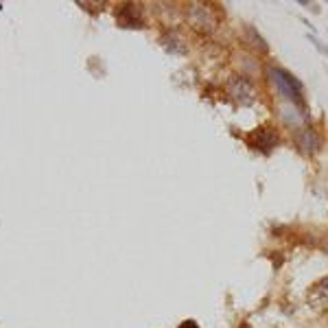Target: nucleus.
<instances>
[{"label": "nucleus", "mask_w": 328, "mask_h": 328, "mask_svg": "<svg viewBox=\"0 0 328 328\" xmlns=\"http://www.w3.org/2000/svg\"><path fill=\"white\" fill-rule=\"evenodd\" d=\"M269 77L282 99L291 101V105L304 110V86L300 84L298 77H293L285 68H269Z\"/></svg>", "instance_id": "f257e3e1"}, {"label": "nucleus", "mask_w": 328, "mask_h": 328, "mask_svg": "<svg viewBox=\"0 0 328 328\" xmlns=\"http://www.w3.org/2000/svg\"><path fill=\"white\" fill-rule=\"evenodd\" d=\"M188 22L195 31L204 35H210L214 29H217V16L212 14V7L210 5H204V3H193L188 7Z\"/></svg>", "instance_id": "f03ea898"}, {"label": "nucleus", "mask_w": 328, "mask_h": 328, "mask_svg": "<svg viewBox=\"0 0 328 328\" xmlns=\"http://www.w3.org/2000/svg\"><path fill=\"white\" fill-rule=\"evenodd\" d=\"M225 90H228V94L238 105H252L258 97L254 84H252L245 74H232L228 79V84H225Z\"/></svg>", "instance_id": "7ed1b4c3"}, {"label": "nucleus", "mask_w": 328, "mask_h": 328, "mask_svg": "<svg viewBox=\"0 0 328 328\" xmlns=\"http://www.w3.org/2000/svg\"><path fill=\"white\" fill-rule=\"evenodd\" d=\"M306 306L313 313H328V276L313 282L306 293Z\"/></svg>", "instance_id": "20e7f679"}, {"label": "nucleus", "mask_w": 328, "mask_h": 328, "mask_svg": "<svg viewBox=\"0 0 328 328\" xmlns=\"http://www.w3.org/2000/svg\"><path fill=\"white\" fill-rule=\"evenodd\" d=\"M278 142H280V138L274 127H258L256 131H252V136H250V144L254 149L263 151V153H269L271 149H276Z\"/></svg>", "instance_id": "39448f33"}, {"label": "nucleus", "mask_w": 328, "mask_h": 328, "mask_svg": "<svg viewBox=\"0 0 328 328\" xmlns=\"http://www.w3.org/2000/svg\"><path fill=\"white\" fill-rule=\"evenodd\" d=\"M295 142H298V147L302 153L306 155H313L315 151L321 147V138L317 134V129L311 127V125H306V127H302L298 131V136H295Z\"/></svg>", "instance_id": "423d86ee"}, {"label": "nucleus", "mask_w": 328, "mask_h": 328, "mask_svg": "<svg viewBox=\"0 0 328 328\" xmlns=\"http://www.w3.org/2000/svg\"><path fill=\"white\" fill-rule=\"evenodd\" d=\"M116 20L121 27H127V29H136V27H142V18H140V7L136 3H123L116 11Z\"/></svg>", "instance_id": "0eeeda50"}, {"label": "nucleus", "mask_w": 328, "mask_h": 328, "mask_svg": "<svg viewBox=\"0 0 328 328\" xmlns=\"http://www.w3.org/2000/svg\"><path fill=\"white\" fill-rule=\"evenodd\" d=\"M162 44H164V48H167V53H171V55H186L188 53V46H186L184 37H182L180 33H175V31L164 33Z\"/></svg>", "instance_id": "6e6552de"}, {"label": "nucleus", "mask_w": 328, "mask_h": 328, "mask_svg": "<svg viewBox=\"0 0 328 328\" xmlns=\"http://www.w3.org/2000/svg\"><path fill=\"white\" fill-rule=\"evenodd\" d=\"M280 118H282V123L287 125V127H300V123L304 121V110H300V107H280Z\"/></svg>", "instance_id": "1a4fd4ad"}, {"label": "nucleus", "mask_w": 328, "mask_h": 328, "mask_svg": "<svg viewBox=\"0 0 328 328\" xmlns=\"http://www.w3.org/2000/svg\"><path fill=\"white\" fill-rule=\"evenodd\" d=\"M245 33H248L252 46L258 48V50H261V53H269V44L263 40V35L256 31V27H252V24H248V27H245Z\"/></svg>", "instance_id": "9d476101"}, {"label": "nucleus", "mask_w": 328, "mask_h": 328, "mask_svg": "<svg viewBox=\"0 0 328 328\" xmlns=\"http://www.w3.org/2000/svg\"><path fill=\"white\" fill-rule=\"evenodd\" d=\"M178 328H199V324H197V321H195V319H184V321H182V324H180Z\"/></svg>", "instance_id": "9b49d317"}, {"label": "nucleus", "mask_w": 328, "mask_h": 328, "mask_svg": "<svg viewBox=\"0 0 328 328\" xmlns=\"http://www.w3.org/2000/svg\"><path fill=\"white\" fill-rule=\"evenodd\" d=\"M324 252L328 254V236H326V243H324Z\"/></svg>", "instance_id": "f8f14e48"}]
</instances>
